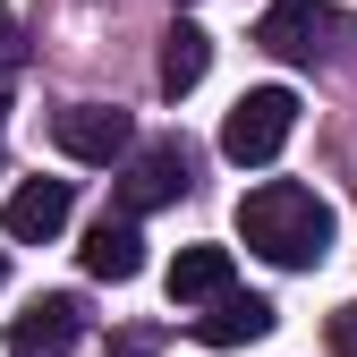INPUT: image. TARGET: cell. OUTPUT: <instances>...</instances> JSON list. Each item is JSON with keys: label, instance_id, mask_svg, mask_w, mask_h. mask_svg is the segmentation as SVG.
<instances>
[{"label": "cell", "instance_id": "1", "mask_svg": "<svg viewBox=\"0 0 357 357\" xmlns=\"http://www.w3.org/2000/svg\"><path fill=\"white\" fill-rule=\"evenodd\" d=\"M238 238L281 273H315L332 255V204L315 188H298V178H264V188L238 196Z\"/></svg>", "mask_w": 357, "mask_h": 357}, {"label": "cell", "instance_id": "2", "mask_svg": "<svg viewBox=\"0 0 357 357\" xmlns=\"http://www.w3.org/2000/svg\"><path fill=\"white\" fill-rule=\"evenodd\" d=\"M298 128V94L289 85H247V94L230 102V119H221V153H230L238 170H264Z\"/></svg>", "mask_w": 357, "mask_h": 357}, {"label": "cell", "instance_id": "3", "mask_svg": "<svg viewBox=\"0 0 357 357\" xmlns=\"http://www.w3.org/2000/svg\"><path fill=\"white\" fill-rule=\"evenodd\" d=\"M255 43L273 60H324L332 43H349V17H332L324 0H273L264 26H255Z\"/></svg>", "mask_w": 357, "mask_h": 357}, {"label": "cell", "instance_id": "4", "mask_svg": "<svg viewBox=\"0 0 357 357\" xmlns=\"http://www.w3.org/2000/svg\"><path fill=\"white\" fill-rule=\"evenodd\" d=\"M85 340V306L68 298V289H52V298H34L26 315L9 324V357H68Z\"/></svg>", "mask_w": 357, "mask_h": 357}, {"label": "cell", "instance_id": "5", "mask_svg": "<svg viewBox=\"0 0 357 357\" xmlns=\"http://www.w3.org/2000/svg\"><path fill=\"white\" fill-rule=\"evenodd\" d=\"M178 196H188V153H178V145H145L137 162H128V178H119V221L162 213Z\"/></svg>", "mask_w": 357, "mask_h": 357}, {"label": "cell", "instance_id": "6", "mask_svg": "<svg viewBox=\"0 0 357 357\" xmlns=\"http://www.w3.org/2000/svg\"><path fill=\"white\" fill-rule=\"evenodd\" d=\"M52 145L68 162H119L128 153V111H111V102H68L52 119Z\"/></svg>", "mask_w": 357, "mask_h": 357}, {"label": "cell", "instance_id": "7", "mask_svg": "<svg viewBox=\"0 0 357 357\" xmlns=\"http://www.w3.org/2000/svg\"><path fill=\"white\" fill-rule=\"evenodd\" d=\"M68 204H77V196H68V178H26L0 221H9V238H17V247H52V238L68 230Z\"/></svg>", "mask_w": 357, "mask_h": 357}, {"label": "cell", "instance_id": "8", "mask_svg": "<svg viewBox=\"0 0 357 357\" xmlns=\"http://www.w3.org/2000/svg\"><path fill=\"white\" fill-rule=\"evenodd\" d=\"M264 332H273V298H255V289H230L221 306L196 315V340H204V349H247V340H264Z\"/></svg>", "mask_w": 357, "mask_h": 357}, {"label": "cell", "instance_id": "9", "mask_svg": "<svg viewBox=\"0 0 357 357\" xmlns=\"http://www.w3.org/2000/svg\"><path fill=\"white\" fill-rule=\"evenodd\" d=\"M230 298V247H178L170 255V306H221Z\"/></svg>", "mask_w": 357, "mask_h": 357}, {"label": "cell", "instance_id": "10", "mask_svg": "<svg viewBox=\"0 0 357 357\" xmlns=\"http://www.w3.org/2000/svg\"><path fill=\"white\" fill-rule=\"evenodd\" d=\"M77 255H85V273H94V281H137V273H145V238H137V221H94Z\"/></svg>", "mask_w": 357, "mask_h": 357}, {"label": "cell", "instance_id": "11", "mask_svg": "<svg viewBox=\"0 0 357 357\" xmlns=\"http://www.w3.org/2000/svg\"><path fill=\"white\" fill-rule=\"evenodd\" d=\"M204 68H213V34L178 17V26L162 34V94H196V85H204Z\"/></svg>", "mask_w": 357, "mask_h": 357}, {"label": "cell", "instance_id": "12", "mask_svg": "<svg viewBox=\"0 0 357 357\" xmlns=\"http://www.w3.org/2000/svg\"><path fill=\"white\" fill-rule=\"evenodd\" d=\"M17 68H26V34H17V17H9V9H0V85H9Z\"/></svg>", "mask_w": 357, "mask_h": 357}, {"label": "cell", "instance_id": "13", "mask_svg": "<svg viewBox=\"0 0 357 357\" xmlns=\"http://www.w3.org/2000/svg\"><path fill=\"white\" fill-rule=\"evenodd\" d=\"M332 340H340V349H357V306H340V324H332Z\"/></svg>", "mask_w": 357, "mask_h": 357}, {"label": "cell", "instance_id": "14", "mask_svg": "<svg viewBox=\"0 0 357 357\" xmlns=\"http://www.w3.org/2000/svg\"><path fill=\"white\" fill-rule=\"evenodd\" d=\"M170 9H188V0H170Z\"/></svg>", "mask_w": 357, "mask_h": 357}, {"label": "cell", "instance_id": "15", "mask_svg": "<svg viewBox=\"0 0 357 357\" xmlns=\"http://www.w3.org/2000/svg\"><path fill=\"white\" fill-rule=\"evenodd\" d=\"M0 281H9V264H0Z\"/></svg>", "mask_w": 357, "mask_h": 357}, {"label": "cell", "instance_id": "16", "mask_svg": "<svg viewBox=\"0 0 357 357\" xmlns=\"http://www.w3.org/2000/svg\"><path fill=\"white\" fill-rule=\"evenodd\" d=\"M0 111H9V102H0Z\"/></svg>", "mask_w": 357, "mask_h": 357}]
</instances>
